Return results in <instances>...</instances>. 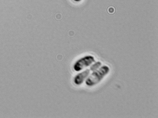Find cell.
I'll list each match as a JSON object with an SVG mask.
<instances>
[{
    "mask_svg": "<svg viewBox=\"0 0 158 118\" xmlns=\"http://www.w3.org/2000/svg\"><path fill=\"white\" fill-rule=\"evenodd\" d=\"M90 70L87 69L78 74L74 77V82L77 85H80L82 84L89 75Z\"/></svg>",
    "mask_w": 158,
    "mask_h": 118,
    "instance_id": "cell-3",
    "label": "cell"
},
{
    "mask_svg": "<svg viewBox=\"0 0 158 118\" xmlns=\"http://www.w3.org/2000/svg\"><path fill=\"white\" fill-rule=\"evenodd\" d=\"M95 62V60L93 56L91 55L85 56L80 58L75 62L73 66V69L75 71L79 72L89 66Z\"/></svg>",
    "mask_w": 158,
    "mask_h": 118,
    "instance_id": "cell-2",
    "label": "cell"
},
{
    "mask_svg": "<svg viewBox=\"0 0 158 118\" xmlns=\"http://www.w3.org/2000/svg\"><path fill=\"white\" fill-rule=\"evenodd\" d=\"M102 63L100 61L95 62L91 65L90 68V70L92 72L95 71L99 69L102 66Z\"/></svg>",
    "mask_w": 158,
    "mask_h": 118,
    "instance_id": "cell-4",
    "label": "cell"
},
{
    "mask_svg": "<svg viewBox=\"0 0 158 118\" xmlns=\"http://www.w3.org/2000/svg\"><path fill=\"white\" fill-rule=\"evenodd\" d=\"M73 1L77 2H81L82 0H73Z\"/></svg>",
    "mask_w": 158,
    "mask_h": 118,
    "instance_id": "cell-5",
    "label": "cell"
},
{
    "mask_svg": "<svg viewBox=\"0 0 158 118\" xmlns=\"http://www.w3.org/2000/svg\"><path fill=\"white\" fill-rule=\"evenodd\" d=\"M110 69L107 65L101 66L88 76L85 81V84L89 86H94L99 83L109 72Z\"/></svg>",
    "mask_w": 158,
    "mask_h": 118,
    "instance_id": "cell-1",
    "label": "cell"
}]
</instances>
